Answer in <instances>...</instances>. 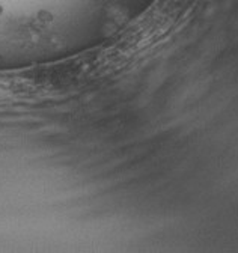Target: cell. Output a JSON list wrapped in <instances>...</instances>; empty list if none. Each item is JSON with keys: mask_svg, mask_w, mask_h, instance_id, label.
Listing matches in <instances>:
<instances>
[{"mask_svg": "<svg viewBox=\"0 0 238 253\" xmlns=\"http://www.w3.org/2000/svg\"><path fill=\"white\" fill-rule=\"evenodd\" d=\"M2 15H3V6L0 5V20H2Z\"/></svg>", "mask_w": 238, "mask_h": 253, "instance_id": "1", "label": "cell"}]
</instances>
